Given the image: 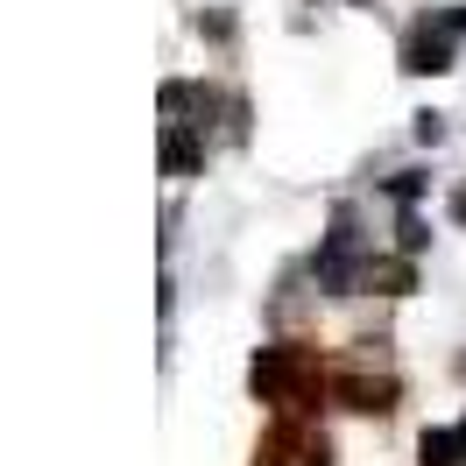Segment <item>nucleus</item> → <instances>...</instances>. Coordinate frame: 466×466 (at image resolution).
<instances>
[{"label": "nucleus", "instance_id": "1", "mask_svg": "<svg viewBox=\"0 0 466 466\" xmlns=\"http://www.w3.org/2000/svg\"><path fill=\"white\" fill-rule=\"evenodd\" d=\"M466 35V7H438V22H417L403 43L410 71H452V43Z\"/></svg>", "mask_w": 466, "mask_h": 466}, {"label": "nucleus", "instance_id": "2", "mask_svg": "<svg viewBox=\"0 0 466 466\" xmlns=\"http://www.w3.org/2000/svg\"><path fill=\"white\" fill-rule=\"evenodd\" d=\"M466 460V424L460 431H424V466H460Z\"/></svg>", "mask_w": 466, "mask_h": 466}, {"label": "nucleus", "instance_id": "3", "mask_svg": "<svg viewBox=\"0 0 466 466\" xmlns=\"http://www.w3.org/2000/svg\"><path fill=\"white\" fill-rule=\"evenodd\" d=\"M163 163H170V177H184L191 163H198V142H191L184 127H170V135H163Z\"/></svg>", "mask_w": 466, "mask_h": 466}, {"label": "nucleus", "instance_id": "4", "mask_svg": "<svg viewBox=\"0 0 466 466\" xmlns=\"http://www.w3.org/2000/svg\"><path fill=\"white\" fill-rule=\"evenodd\" d=\"M403 248H410V255L424 248V219H417V212H403Z\"/></svg>", "mask_w": 466, "mask_h": 466}, {"label": "nucleus", "instance_id": "5", "mask_svg": "<svg viewBox=\"0 0 466 466\" xmlns=\"http://www.w3.org/2000/svg\"><path fill=\"white\" fill-rule=\"evenodd\" d=\"M353 7H368V0H353Z\"/></svg>", "mask_w": 466, "mask_h": 466}]
</instances>
